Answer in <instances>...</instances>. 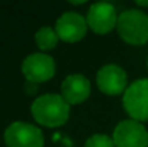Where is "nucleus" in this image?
Segmentation results:
<instances>
[{"label": "nucleus", "instance_id": "obj_1", "mask_svg": "<svg viewBox=\"0 0 148 147\" xmlns=\"http://www.w3.org/2000/svg\"><path fill=\"white\" fill-rule=\"evenodd\" d=\"M35 121L45 127H60L69 120L71 105L60 94H43L30 107Z\"/></svg>", "mask_w": 148, "mask_h": 147}, {"label": "nucleus", "instance_id": "obj_2", "mask_svg": "<svg viewBox=\"0 0 148 147\" xmlns=\"http://www.w3.org/2000/svg\"><path fill=\"white\" fill-rule=\"evenodd\" d=\"M118 35L130 45H145L148 42V16L138 9L121 12L116 23Z\"/></svg>", "mask_w": 148, "mask_h": 147}, {"label": "nucleus", "instance_id": "obj_3", "mask_svg": "<svg viewBox=\"0 0 148 147\" xmlns=\"http://www.w3.org/2000/svg\"><path fill=\"white\" fill-rule=\"evenodd\" d=\"M122 104L132 120L148 121V78L131 82L124 92Z\"/></svg>", "mask_w": 148, "mask_h": 147}, {"label": "nucleus", "instance_id": "obj_4", "mask_svg": "<svg viewBox=\"0 0 148 147\" xmlns=\"http://www.w3.org/2000/svg\"><path fill=\"white\" fill-rule=\"evenodd\" d=\"M3 139L7 147H43L45 144L42 130L25 121L9 124L4 130Z\"/></svg>", "mask_w": 148, "mask_h": 147}, {"label": "nucleus", "instance_id": "obj_5", "mask_svg": "<svg viewBox=\"0 0 148 147\" xmlns=\"http://www.w3.org/2000/svg\"><path fill=\"white\" fill-rule=\"evenodd\" d=\"M56 71V63L48 53L35 52L26 56L22 62V74L29 82L40 84L53 78Z\"/></svg>", "mask_w": 148, "mask_h": 147}, {"label": "nucleus", "instance_id": "obj_6", "mask_svg": "<svg viewBox=\"0 0 148 147\" xmlns=\"http://www.w3.org/2000/svg\"><path fill=\"white\" fill-rule=\"evenodd\" d=\"M115 147H148V131L137 120H122L112 134Z\"/></svg>", "mask_w": 148, "mask_h": 147}, {"label": "nucleus", "instance_id": "obj_7", "mask_svg": "<svg viewBox=\"0 0 148 147\" xmlns=\"http://www.w3.org/2000/svg\"><path fill=\"white\" fill-rule=\"evenodd\" d=\"M86 23L88 28H91V30L98 35L109 33L114 28H116L118 23V14L115 6L106 1L91 4L86 13Z\"/></svg>", "mask_w": 148, "mask_h": 147}, {"label": "nucleus", "instance_id": "obj_8", "mask_svg": "<svg viewBox=\"0 0 148 147\" xmlns=\"http://www.w3.org/2000/svg\"><path fill=\"white\" fill-rule=\"evenodd\" d=\"M55 30L60 41L63 42H79L85 38L88 30L86 17L78 12H65L56 20Z\"/></svg>", "mask_w": 148, "mask_h": 147}, {"label": "nucleus", "instance_id": "obj_9", "mask_svg": "<svg viewBox=\"0 0 148 147\" xmlns=\"http://www.w3.org/2000/svg\"><path fill=\"white\" fill-rule=\"evenodd\" d=\"M97 85L106 95H119L128 88L127 72L115 63L103 65L97 72Z\"/></svg>", "mask_w": 148, "mask_h": 147}, {"label": "nucleus", "instance_id": "obj_10", "mask_svg": "<svg viewBox=\"0 0 148 147\" xmlns=\"http://www.w3.org/2000/svg\"><path fill=\"white\" fill-rule=\"evenodd\" d=\"M60 95L69 105H76L86 101L91 95V82L82 74L68 75L60 87Z\"/></svg>", "mask_w": 148, "mask_h": 147}, {"label": "nucleus", "instance_id": "obj_11", "mask_svg": "<svg viewBox=\"0 0 148 147\" xmlns=\"http://www.w3.org/2000/svg\"><path fill=\"white\" fill-rule=\"evenodd\" d=\"M59 36L50 26H43L35 33V42L42 50H50L58 45Z\"/></svg>", "mask_w": 148, "mask_h": 147}, {"label": "nucleus", "instance_id": "obj_12", "mask_svg": "<svg viewBox=\"0 0 148 147\" xmlns=\"http://www.w3.org/2000/svg\"><path fill=\"white\" fill-rule=\"evenodd\" d=\"M84 147H115L114 139L106 134H94L86 139Z\"/></svg>", "mask_w": 148, "mask_h": 147}, {"label": "nucleus", "instance_id": "obj_13", "mask_svg": "<svg viewBox=\"0 0 148 147\" xmlns=\"http://www.w3.org/2000/svg\"><path fill=\"white\" fill-rule=\"evenodd\" d=\"M25 91H26L27 94H35V92L38 91V84L26 81V84H25Z\"/></svg>", "mask_w": 148, "mask_h": 147}, {"label": "nucleus", "instance_id": "obj_14", "mask_svg": "<svg viewBox=\"0 0 148 147\" xmlns=\"http://www.w3.org/2000/svg\"><path fill=\"white\" fill-rule=\"evenodd\" d=\"M137 4H138V6H141V7H148V1H141V0H138V1H137Z\"/></svg>", "mask_w": 148, "mask_h": 147}, {"label": "nucleus", "instance_id": "obj_15", "mask_svg": "<svg viewBox=\"0 0 148 147\" xmlns=\"http://www.w3.org/2000/svg\"><path fill=\"white\" fill-rule=\"evenodd\" d=\"M147 65H148V62H147Z\"/></svg>", "mask_w": 148, "mask_h": 147}]
</instances>
